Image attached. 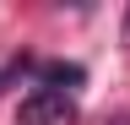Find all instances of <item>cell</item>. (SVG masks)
Masks as SVG:
<instances>
[{"mask_svg": "<svg viewBox=\"0 0 130 125\" xmlns=\"http://www.w3.org/2000/svg\"><path fill=\"white\" fill-rule=\"evenodd\" d=\"M32 71H38V87H49V92H76L87 82V71H81L76 60H43V65H32Z\"/></svg>", "mask_w": 130, "mask_h": 125, "instance_id": "obj_2", "label": "cell"}, {"mask_svg": "<svg viewBox=\"0 0 130 125\" xmlns=\"http://www.w3.org/2000/svg\"><path fill=\"white\" fill-rule=\"evenodd\" d=\"M125 44H130V11H125Z\"/></svg>", "mask_w": 130, "mask_h": 125, "instance_id": "obj_4", "label": "cell"}, {"mask_svg": "<svg viewBox=\"0 0 130 125\" xmlns=\"http://www.w3.org/2000/svg\"><path fill=\"white\" fill-rule=\"evenodd\" d=\"M16 120L22 125H81V109L71 92H49V87H32L22 103H16Z\"/></svg>", "mask_w": 130, "mask_h": 125, "instance_id": "obj_1", "label": "cell"}, {"mask_svg": "<svg viewBox=\"0 0 130 125\" xmlns=\"http://www.w3.org/2000/svg\"><path fill=\"white\" fill-rule=\"evenodd\" d=\"M22 71H32V60H27V54H22V60H16V65H11V71H0V87H6V82H16V76H22Z\"/></svg>", "mask_w": 130, "mask_h": 125, "instance_id": "obj_3", "label": "cell"}]
</instances>
